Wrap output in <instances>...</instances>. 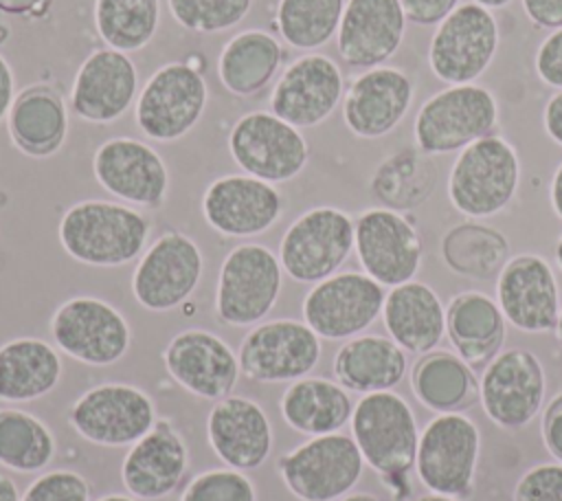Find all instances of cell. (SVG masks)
Wrapping results in <instances>:
<instances>
[{
  "mask_svg": "<svg viewBox=\"0 0 562 501\" xmlns=\"http://www.w3.org/2000/svg\"><path fill=\"white\" fill-rule=\"evenodd\" d=\"M415 86L397 66H375L358 75L342 97V119L358 138L393 132L411 110Z\"/></svg>",
  "mask_w": 562,
  "mask_h": 501,
  "instance_id": "cell-25",
  "label": "cell"
},
{
  "mask_svg": "<svg viewBox=\"0 0 562 501\" xmlns=\"http://www.w3.org/2000/svg\"><path fill=\"white\" fill-rule=\"evenodd\" d=\"M553 255H555V261H558V266H560V270H562V235H560V240L555 242Z\"/></svg>",
  "mask_w": 562,
  "mask_h": 501,
  "instance_id": "cell-59",
  "label": "cell"
},
{
  "mask_svg": "<svg viewBox=\"0 0 562 501\" xmlns=\"http://www.w3.org/2000/svg\"><path fill=\"white\" fill-rule=\"evenodd\" d=\"M206 439L224 466L244 472L261 468L274 446L268 413L259 402L239 393H231L211 407Z\"/></svg>",
  "mask_w": 562,
  "mask_h": 501,
  "instance_id": "cell-22",
  "label": "cell"
},
{
  "mask_svg": "<svg viewBox=\"0 0 562 501\" xmlns=\"http://www.w3.org/2000/svg\"><path fill=\"white\" fill-rule=\"evenodd\" d=\"M443 264L463 277L470 279H490L501 272L509 259L507 240L485 224L463 222L452 226L441 240Z\"/></svg>",
  "mask_w": 562,
  "mask_h": 501,
  "instance_id": "cell-37",
  "label": "cell"
},
{
  "mask_svg": "<svg viewBox=\"0 0 562 501\" xmlns=\"http://www.w3.org/2000/svg\"><path fill=\"white\" fill-rule=\"evenodd\" d=\"M353 250L362 270L384 288L415 279L422 266V240L415 224L386 207H373L358 215Z\"/></svg>",
  "mask_w": 562,
  "mask_h": 501,
  "instance_id": "cell-18",
  "label": "cell"
},
{
  "mask_svg": "<svg viewBox=\"0 0 562 501\" xmlns=\"http://www.w3.org/2000/svg\"><path fill=\"white\" fill-rule=\"evenodd\" d=\"M347 0H279L277 29L281 37L301 51L325 46L340 26Z\"/></svg>",
  "mask_w": 562,
  "mask_h": 501,
  "instance_id": "cell-40",
  "label": "cell"
},
{
  "mask_svg": "<svg viewBox=\"0 0 562 501\" xmlns=\"http://www.w3.org/2000/svg\"><path fill=\"white\" fill-rule=\"evenodd\" d=\"M382 323L404 352L428 354L446 336V305L424 281H406L386 292Z\"/></svg>",
  "mask_w": 562,
  "mask_h": 501,
  "instance_id": "cell-29",
  "label": "cell"
},
{
  "mask_svg": "<svg viewBox=\"0 0 562 501\" xmlns=\"http://www.w3.org/2000/svg\"><path fill=\"white\" fill-rule=\"evenodd\" d=\"M9 40V26L2 22V18H0V44H4Z\"/></svg>",
  "mask_w": 562,
  "mask_h": 501,
  "instance_id": "cell-61",
  "label": "cell"
},
{
  "mask_svg": "<svg viewBox=\"0 0 562 501\" xmlns=\"http://www.w3.org/2000/svg\"><path fill=\"white\" fill-rule=\"evenodd\" d=\"M481 453L476 422L463 411L437 413L422 431L415 455V475L428 492L468 497Z\"/></svg>",
  "mask_w": 562,
  "mask_h": 501,
  "instance_id": "cell-6",
  "label": "cell"
},
{
  "mask_svg": "<svg viewBox=\"0 0 562 501\" xmlns=\"http://www.w3.org/2000/svg\"><path fill=\"white\" fill-rule=\"evenodd\" d=\"M496 303L505 321L520 332L555 330L562 303L551 264L536 253L509 257L496 277Z\"/></svg>",
  "mask_w": 562,
  "mask_h": 501,
  "instance_id": "cell-19",
  "label": "cell"
},
{
  "mask_svg": "<svg viewBox=\"0 0 562 501\" xmlns=\"http://www.w3.org/2000/svg\"><path fill=\"white\" fill-rule=\"evenodd\" d=\"M92 171L108 193L138 207H160L169 189V171L158 152L130 136L99 145Z\"/></svg>",
  "mask_w": 562,
  "mask_h": 501,
  "instance_id": "cell-24",
  "label": "cell"
},
{
  "mask_svg": "<svg viewBox=\"0 0 562 501\" xmlns=\"http://www.w3.org/2000/svg\"><path fill=\"white\" fill-rule=\"evenodd\" d=\"M507 321L485 292L465 290L446 305V336L457 354L470 365H487L503 347Z\"/></svg>",
  "mask_w": 562,
  "mask_h": 501,
  "instance_id": "cell-31",
  "label": "cell"
},
{
  "mask_svg": "<svg viewBox=\"0 0 562 501\" xmlns=\"http://www.w3.org/2000/svg\"><path fill=\"white\" fill-rule=\"evenodd\" d=\"M160 20V0H94V26L114 51H138L151 42Z\"/></svg>",
  "mask_w": 562,
  "mask_h": 501,
  "instance_id": "cell-39",
  "label": "cell"
},
{
  "mask_svg": "<svg viewBox=\"0 0 562 501\" xmlns=\"http://www.w3.org/2000/svg\"><path fill=\"white\" fill-rule=\"evenodd\" d=\"M356 220L338 207H314L283 233L279 261L299 283H318L338 272L353 250Z\"/></svg>",
  "mask_w": 562,
  "mask_h": 501,
  "instance_id": "cell-7",
  "label": "cell"
},
{
  "mask_svg": "<svg viewBox=\"0 0 562 501\" xmlns=\"http://www.w3.org/2000/svg\"><path fill=\"white\" fill-rule=\"evenodd\" d=\"M529 22L538 29L555 31L562 26V0H520Z\"/></svg>",
  "mask_w": 562,
  "mask_h": 501,
  "instance_id": "cell-49",
  "label": "cell"
},
{
  "mask_svg": "<svg viewBox=\"0 0 562 501\" xmlns=\"http://www.w3.org/2000/svg\"><path fill=\"white\" fill-rule=\"evenodd\" d=\"M544 134L562 147V90H555L542 108Z\"/></svg>",
  "mask_w": 562,
  "mask_h": 501,
  "instance_id": "cell-50",
  "label": "cell"
},
{
  "mask_svg": "<svg viewBox=\"0 0 562 501\" xmlns=\"http://www.w3.org/2000/svg\"><path fill=\"white\" fill-rule=\"evenodd\" d=\"M228 152L244 174L270 185L292 180L310 158L307 141L299 127L272 112L244 114L228 134Z\"/></svg>",
  "mask_w": 562,
  "mask_h": 501,
  "instance_id": "cell-15",
  "label": "cell"
},
{
  "mask_svg": "<svg viewBox=\"0 0 562 501\" xmlns=\"http://www.w3.org/2000/svg\"><path fill=\"white\" fill-rule=\"evenodd\" d=\"M406 20L417 26H437L459 7V0H400Z\"/></svg>",
  "mask_w": 562,
  "mask_h": 501,
  "instance_id": "cell-47",
  "label": "cell"
},
{
  "mask_svg": "<svg viewBox=\"0 0 562 501\" xmlns=\"http://www.w3.org/2000/svg\"><path fill=\"white\" fill-rule=\"evenodd\" d=\"M138 90L134 62L114 48H99L86 57L75 75L70 103L90 123H112L127 112Z\"/></svg>",
  "mask_w": 562,
  "mask_h": 501,
  "instance_id": "cell-28",
  "label": "cell"
},
{
  "mask_svg": "<svg viewBox=\"0 0 562 501\" xmlns=\"http://www.w3.org/2000/svg\"><path fill=\"white\" fill-rule=\"evenodd\" d=\"M384 299V286L367 272H336L305 294L303 321L325 341H349L375 323Z\"/></svg>",
  "mask_w": 562,
  "mask_h": 501,
  "instance_id": "cell-14",
  "label": "cell"
},
{
  "mask_svg": "<svg viewBox=\"0 0 562 501\" xmlns=\"http://www.w3.org/2000/svg\"><path fill=\"white\" fill-rule=\"evenodd\" d=\"M349 424L364 464L375 472L404 477L415 468L419 426L411 404L400 393L389 389L360 396Z\"/></svg>",
  "mask_w": 562,
  "mask_h": 501,
  "instance_id": "cell-4",
  "label": "cell"
},
{
  "mask_svg": "<svg viewBox=\"0 0 562 501\" xmlns=\"http://www.w3.org/2000/svg\"><path fill=\"white\" fill-rule=\"evenodd\" d=\"M408 369L406 352L389 336L358 334L340 345L334 356V378L353 393L389 391Z\"/></svg>",
  "mask_w": 562,
  "mask_h": 501,
  "instance_id": "cell-30",
  "label": "cell"
},
{
  "mask_svg": "<svg viewBox=\"0 0 562 501\" xmlns=\"http://www.w3.org/2000/svg\"><path fill=\"white\" fill-rule=\"evenodd\" d=\"M342 86V73L331 57L307 53L294 59L272 88V114L294 127H314L336 110Z\"/></svg>",
  "mask_w": 562,
  "mask_h": 501,
  "instance_id": "cell-21",
  "label": "cell"
},
{
  "mask_svg": "<svg viewBox=\"0 0 562 501\" xmlns=\"http://www.w3.org/2000/svg\"><path fill=\"white\" fill-rule=\"evenodd\" d=\"M547 376L540 358L522 347L501 349L479 378L485 415L505 431L525 428L542 409Z\"/></svg>",
  "mask_w": 562,
  "mask_h": 501,
  "instance_id": "cell-12",
  "label": "cell"
},
{
  "mask_svg": "<svg viewBox=\"0 0 562 501\" xmlns=\"http://www.w3.org/2000/svg\"><path fill=\"white\" fill-rule=\"evenodd\" d=\"M202 270V250L189 235L162 233L140 255L132 275V294L149 312L176 310L195 292Z\"/></svg>",
  "mask_w": 562,
  "mask_h": 501,
  "instance_id": "cell-17",
  "label": "cell"
},
{
  "mask_svg": "<svg viewBox=\"0 0 562 501\" xmlns=\"http://www.w3.org/2000/svg\"><path fill=\"white\" fill-rule=\"evenodd\" d=\"M283 283L279 257L263 244H239L222 261L215 292L217 319L233 327L261 323Z\"/></svg>",
  "mask_w": 562,
  "mask_h": 501,
  "instance_id": "cell-9",
  "label": "cell"
},
{
  "mask_svg": "<svg viewBox=\"0 0 562 501\" xmlns=\"http://www.w3.org/2000/svg\"><path fill=\"white\" fill-rule=\"evenodd\" d=\"M512 501H562V461L536 464L522 472Z\"/></svg>",
  "mask_w": 562,
  "mask_h": 501,
  "instance_id": "cell-45",
  "label": "cell"
},
{
  "mask_svg": "<svg viewBox=\"0 0 562 501\" xmlns=\"http://www.w3.org/2000/svg\"><path fill=\"white\" fill-rule=\"evenodd\" d=\"M323 354L321 336L296 319L252 325L239 345L241 376L252 382H294L314 371Z\"/></svg>",
  "mask_w": 562,
  "mask_h": 501,
  "instance_id": "cell-13",
  "label": "cell"
},
{
  "mask_svg": "<svg viewBox=\"0 0 562 501\" xmlns=\"http://www.w3.org/2000/svg\"><path fill=\"white\" fill-rule=\"evenodd\" d=\"M283 213L281 193L266 180L231 174L213 180L202 196V215L226 237L266 233Z\"/></svg>",
  "mask_w": 562,
  "mask_h": 501,
  "instance_id": "cell-23",
  "label": "cell"
},
{
  "mask_svg": "<svg viewBox=\"0 0 562 501\" xmlns=\"http://www.w3.org/2000/svg\"><path fill=\"white\" fill-rule=\"evenodd\" d=\"M20 497L18 483L9 475L0 472V501H20Z\"/></svg>",
  "mask_w": 562,
  "mask_h": 501,
  "instance_id": "cell-54",
  "label": "cell"
},
{
  "mask_svg": "<svg viewBox=\"0 0 562 501\" xmlns=\"http://www.w3.org/2000/svg\"><path fill=\"white\" fill-rule=\"evenodd\" d=\"M68 422L83 439L119 448L138 442L158 417L154 400L143 389L127 382H101L72 402Z\"/></svg>",
  "mask_w": 562,
  "mask_h": 501,
  "instance_id": "cell-10",
  "label": "cell"
},
{
  "mask_svg": "<svg viewBox=\"0 0 562 501\" xmlns=\"http://www.w3.org/2000/svg\"><path fill=\"white\" fill-rule=\"evenodd\" d=\"M338 501H382V499L378 494H373V492H349V494H345Z\"/></svg>",
  "mask_w": 562,
  "mask_h": 501,
  "instance_id": "cell-55",
  "label": "cell"
},
{
  "mask_svg": "<svg viewBox=\"0 0 562 501\" xmlns=\"http://www.w3.org/2000/svg\"><path fill=\"white\" fill-rule=\"evenodd\" d=\"M283 422L305 435L338 433L349 424L353 402L349 391L338 382L323 376H305L288 385L279 400Z\"/></svg>",
  "mask_w": 562,
  "mask_h": 501,
  "instance_id": "cell-32",
  "label": "cell"
},
{
  "mask_svg": "<svg viewBox=\"0 0 562 501\" xmlns=\"http://www.w3.org/2000/svg\"><path fill=\"white\" fill-rule=\"evenodd\" d=\"M542 442L555 461H562V391H558L542 413Z\"/></svg>",
  "mask_w": 562,
  "mask_h": 501,
  "instance_id": "cell-48",
  "label": "cell"
},
{
  "mask_svg": "<svg viewBox=\"0 0 562 501\" xmlns=\"http://www.w3.org/2000/svg\"><path fill=\"white\" fill-rule=\"evenodd\" d=\"M533 68L544 86L562 90V26L551 31L540 42L533 57Z\"/></svg>",
  "mask_w": 562,
  "mask_h": 501,
  "instance_id": "cell-46",
  "label": "cell"
},
{
  "mask_svg": "<svg viewBox=\"0 0 562 501\" xmlns=\"http://www.w3.org/2000/svg\"><path fill=\"white\" fill-rule=\"evenodd\" d=\"M549 200H551L553 213L562 220V160L553 171V178H551V185H549Z\"/></svg>",
  "mask_w": 562,
  "mask_h": 501,
  "instance_id": "cell-53",
  "label": "cell"
},
{
  "mask_svg": "<svg viewBox=\"0 0 562 501\" xmlns=\"http://www.w3.org/2000/svg\"><path fill=\"white\" fill-rule=\"evenodd\" d=\"M283 48L274 35L248 29L237 33L220 53L217 77L222 86L239 97L255 94L277 73Z\"/></svg>",
  "mask_w": 562,
  "mask_h": 501,
  "instance_id": "cell-36",
  "label": "cell"
},
{
  "mask_svg": "<svg viewBox=\"0 0 562 501\" xmlns=\"http://www.w3.org/2000/svg\"><path fill=\"white\" fill-rule=\"evenodd\" d=\"M180 501H257V488L244 470L209 468L187 483Z\"/></svg>",
  "mask_w": 562,
  "mask_h": 501,
  "instance_id": "cell-43",
  "label": "cell"
},
{
  "mask_svg": "<svg viewBox=\"0 0 562 501\" xmlns=\"http://www.w3.org/2000/svg\"><path fill=\"white\" fill-rule=\"evenodd\" d=\"M520 185V160L516 147L487 134L459 152L448 174L450 204L472 220L501 213Z\"/></svg>",
  "mask_w": 562,
  "mask_h": 501,
  "instance_id": "cell-2",
  "label": "cell"
},
{
  "mask_svg": "<svg viewBox=\"0 0 562 501\" xmlns=\"http://www.w3.org/2000/svg\"><path fill=\"white\" fill-rule=\"evenodd\" d=\"M20 501H90V483L77 470L57 468L35 477Z\"/></svg>",
  "mask_w": 562,
  "mask_h": 501,
  "instance_id": "cell-44",
  "label": "cell"
},
{
  "mask_svg": "<svg viewBox=\"0 0 562 501\" xmlns=\"http://www.w3.org/2000/svg\"><path fill=\"white\" fill-rule=\"evenodd\" d=\"M13 105V73L7 59L0 55V119Z\"/></svg>",
  "mask_w": 562,
  "mask_h": 501,
  "instance_id": "cell-52",
  "label": "cell"
},
{
  "mask_svg": "<svg viewBox=\"0 0 562 501\" xmlns=\"http://www.w3.org/2000/svg\"><path fill=\"white\" fill-rule=\"evenodd\" d=\"M173 20L193 33H217L239 24L252 0H167Z\"/></svg>",
  "mask_w": 562,
  "mask_h": 501,
  "instance_id": "cell-42",
  "label": "cell"
},
{
  "mask_svg": "<svg viewBox=\"0 0 562 501\" xmlns=\"http://www.w3.org/2000/svg\"><path fill=\"white\" fill-rule=\"evenodd\" d=\"M189 468V448L169 420H158L149 433L130 446L121 464V481L138 501H158L178 490Z\"/></svg>",
  "mask_w": 562,
  "mask_h": 501,
  "instance_id": "cell-26",
  "label": "cell"
},
{
  "mask_svg": "<svg viewBox=\"0 0 562 501\" xmlns=\"http://www.w3.org/2000/svg\"><path fill=\"white\" fill-rule=\"evenodd\" d=\"M97 501H138V499H134L132 494H116V492H112V494L99 497Z\"/></svg>",
  "mask_w": 562,
  "mask_h": 501,
  "instance_id": "cell-58",
  "label": "cell"
},
{
  "mask_svg": "<svg viewBox=\"0 0 562 501\" xmlns=\"http://www.w3.org/2000/svg\"><path fill=\"white\" fill-rule=\"evenodd\" d=\"M498 42L494 13L476 2H463L437 24L428 44V66L448 86L476 84L494 62Z\"/></svg>",
  "mask_w": 562,
  "mask_h": 501,
  "instance_id": "cell-8",
  "label": "cell"
},
{
  "mask_svg": "<svg viewBox=\"0 0 562 501\" xmlns=\"http://www.w3.org/2000/svg\"><path fill=\"white\" fill-rule=\"evenodd\" d=\"M162 365L184 391L211 402L231 396L241 376L233 347L200 327L178 332L162 352Z\"/></svg>",
  "mask_w": 562,
  "mask_h": 501,
  "instance_id": "cell-20",
  "label": "cell"
},
{
  "mask_svg": "<svg viewBox=\"0 0 562 501\" xmlns=\"http://www.w3.org/2000/svg\"><path fill=\"white\" fill-rule=\"evenodd\" d=\"M555 338H558V343H560V347H562V308H560V316H558V323H555Z\"/></svg>",
  "mask_w": 562,
  "mask_h": 501,
  "instance_id": "cell-60",
  "label": "cell"
},
{
  "mask_svg": "<svg viewBox=\"0 0 562 501\" xmlns=\"http://www.w3.org/2000/svg\"><path fill=\"white\" fill-rule=\"evenodd\" d=\"M55 435L46 422L22 409H0V466L13 472H40L55 457Z\"/></svg>",
  "mask_w": 562,
  "mask_h": 501,
  "instance_id": "cell-38",
  "label": "cell"
},
{
  "mask_svg": "<svg viewBox=\"0 0 562 501\" xmlns=\"http://www.w3.org/2000/svg\"><path fill=\"white\" fill-rule=\"evenodd\" d=\"M64 376L59 352L35 336L11 338L0 345V400L33 402L57 389Z\"/></svg>",
  "mask_w": 562,
  "mask_h": 501,
  "instance_id": "cell-33",
  "label": "cell"
},
{
  "mask_svg": "<svg viewBox=\"0 0 562 501\" xmlns=\"http://www.w3.org/2000/svg\"><path fill=\"white\" fill-rule=\"evenodd\" d=\"M415 398L435 413L463 411L479 398V380L459 354L432 349L422 354L411 369Z\"/></svg>",
  "mask_w": 562,
  "mask_h": 501,
  "instance_id": "cell-35",
  "label": "cell"
},
{
  "mask_svg": "<svg viewBox=\"0 0 562 501\" xmlns=\"http://www.w3.org/2000/svg\"><path fill=\"white\" fill-rule=\"evenodd\" d=\"M149 222L127 204L110 200H81L59 220V244L88 266H123L136 259L149 237Z\"/></svg>",
  "mask_w": 562,
  "mask_h": 501,
  "instance_id": "cell-1",
  "label": "cell"
},
{
  "mask_svg": "<svg viewBox=\"0 0 562 501\" xmlns=\"http://www.w3.org/2000/svg\"><path fill=\"white\" fill-rule=\"evenodd\" d=\"M411 501H459L457 497H446V494H437V492H426L419 497H413Z\"/></svg>",
  "mask_w": 562,
  "mask_h": 501,
  "instance_id": "cell-56",
  "label": "cell"
},
{
  "mask_svg": "<svg viewBox=\"0 0 562 501\" xmlns=\"http://www.w3.org/2000/svg\"><path fill=\"white\" fill-rule=\"evenodd\" d=\"M206 97V81L198 68L187 62H169L143 86L134 116L149 138L176 141L200 121Z\"/></svg>",
  "mask_w": 562,
  "mask_h": 501,
  "instance_id": "cell-16",
  "label": "cell"
},
{
  "mask_svg": "<svg viewBox=\"0 0 562 501\" xmlns=\"http://www.w3.org/2000/svg\"><path fill=\"white\" fill-rule=\"evenodd\" d=\"M48 0H0V11L11 15H35L40 18L46 9Z\"/></svg>",
  "mask_w": 562,
  "mask_h": 501,
  "instance_id": "cell-51",
  "label": "cell"
},
{
  "mask_svg": "<svg viewBox=\"0 0 562 501\" xmlns=\"http://www.w3.org/2000/svg\"><path fill=\"white\" fill-rule=\"evenodd\" d=\"M50 336L66 356L90 367L119 363L132 345L127 319L97 297L64 301L50 316Z\"/></svg>",
  "mask_w": 562,
  "mask_h": 501,
  "instance_id": "cell-11",
  "label": "cell"
},
{
  "mask_svg": "<svg viewBox=\"0 0 562 501\" xmlns=\"http://www.w3.org/2000/svg\"><path fill=\"white\" fill-rule=\"evenodd\" d=\"M7 123L22 154L44 158L61 147L68 130V112L53 88L31 86L13 101Z\"/></svg>",
  "mask_w": 562,
  "mask_h": 501,
  "instance_id": "cell-34",
  "label": "cell"
},
{
  "mask_svg": "<svg viewBox=\"0 0 562 501\" xmlns=\"http://www.w3.org/2000/svg\"><path fill=\"white\" fill-rule=\"evenodd\" d=\"M498 121V101L479 84L448 86L428 97L415 114L413 136L422 154L461 152L492 134Z\"/></svg>",
  "mask_w": 562,
  "mask_h": 501,
  "instance_id": "cell-3",
  "label": "cell"
},
{
  "mask_svg": "<svg viewBox=\"0 0 562 501\" xmlns=\"http://www.w3.org/2000/svg\"><path fill=\"white\" fill-rule=\"evenodd\" d=\"M406 22L400 0H347L336 33L338 55L353 68L382 66L402 46Z\"/></svg>",
  "mask_w": 562,
  "mask_h": 501,
  "instance_id": "cell-27",
  "label": "cell"
},
{
  "mask_svg": "<svg viewBox=\"0 0 562 501\" xmlns=\"http://www.w3.org/2000/svg\"><path fill=\"white\" fill-rule=\"evenodd\" d=\"M364 466L353 437L338 431L307 437L281 455L277 472L288 492L299 501H338L353 492Z\"/></svg>",
  "mask_w": 562,
  "mask_h": 501,
  "instance_id": "cell-5",
  "label": "cell"
},
{
  "mask_svg": "<svg viewBox=\"0 0 562 501\" xmlns=\"http://www.w3.org/2000/svg\"><path fill=\"white\" fill-rule=\"evenodd\" d=\"M472 2H476V4H481V7H485V9H490V11H494V9H505V7L512 4L514 0H472Z\"/></svg>",
  "mask_w": 562,
  "mask_h": 501,
  "instance_id": "cell-57",
  "label": "cell"
},
{
  "mask_svg": "<svg viewBox=\"0 0 562 501\" xmlns=\"http://www.w3.org/2000/svg\"><path fill=\"white\" fill-rule=\"evenodd\" d=\"M426 154L400 152L384 160L371 178L373 196L386 209H408L424 200L432 185H424V171H430Z\"/></svg>",
  "mask_w": 562,
  "mask_h": 501,
  "instance_id": "cell-41",
  "label": "cell"
}]
</instances>
